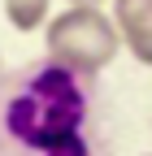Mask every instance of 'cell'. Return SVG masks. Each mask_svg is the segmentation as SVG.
I'll return each mask as SVG.
<instances>
[{
  "label": "cell",
  "instance_id": "obj_6",
  "mask_svg": "<svg viewBox=\"0 0 152 156\" xmlns=\"http://www.w3.org/2000/svg\"><path fill=\"white\" fill-rule=\"evenodd\" d=\"M0 78H5V61H0Z\"/></svg>",
  "mask_w": 152,
  "mask_h": 156
},
{
  "label": "cell",
  "instance_id": "obj_1",
  "mask_svg": "<svg viewBox=\"0 0 152 156\" xmlns=\"http://www.w3.org/2000/svg\"><path fill=\"white\" fill-rule=\"evenodd\" d=\"M0 156H109L100 74L31 61L0 78Z\"/></svg>",
  "mask_w": 152,
  "mask_h": 156
},
{
  "label": "cell",
  "instance_id": "obj_3",
  "mask_svg": "<svg viewBox=\"0 0 152 156\" xmlns=\"http://www.w3.org/2000/svg\"><path fill=\"white\" fill-rule=\"evenodd\" d=\"M113 26L139 65H152V0H113Z\"/></svg>",
  "mask_w": 152,
  "mask_h": 156
},
{
  "label": "cell",
  "instance_id": "obj_2",
  "mask_svg": "<svg viewBox=\"0 0 152 156\" xmlns=\"http://www.w3.org/2000/svg\"><path fill=\"white\" fill-rule=\"evenodd\" d=\"M48 61L78 69V74H100L122 48V35L113 26V17L96 5H70L48 22Z\"/></svg>",
  "mask_w": 152,
  "mask_h": 156
},
{
  "label": "cell",
  "instance_id": "obj_4",
  "mask_svg": "<svg viewBox=\"0 0 152 156\" xmlns=\"http://www.w3.org/2000/svg\"><path fill=\"white\" fill-rule=\"evenodd\" d=\"M48 5L52 0H5V17H9L13 30L31 35V30H39L48 22Z\"/></svg>",
  "mask_w": 152,
  "mask_h": 156
},
{
  "label": "cell",
  "instance_id": "obj_5",
  "mask_svg": "<svg viewBox=\"0 0 152 156\" xmlns=\"http://www.w3.org/2000/svg\"><path fill=\"white\" fill-rule=\"evenodd\" d=\"M70 5H96V9H100V5H104V0H70Z\"/></svg>",
  "mask_w": 152,
  "mask_h": 156
}]
</instances>
